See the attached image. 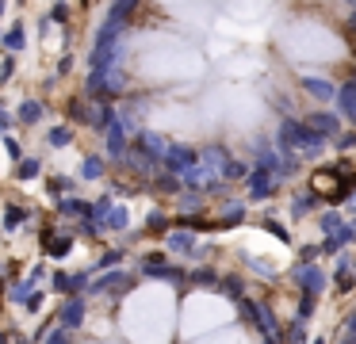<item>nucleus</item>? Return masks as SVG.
<instances>
[{
    "instance_id": "58836bf2",
    "label": "nucleus",
    "mask_w": 356,
    "mask_h": 344,
    "mask_svg": "<svg viewBox=\"0 0 356 344\" xmlns=\"http://www.w3.org/2000/svg\"><path fill=\"white\" fill-rule=\"evenodd\" d=\"M341 344H356V341H353V336H341Z\"/></svg>"
},
{
    "instance_id": "e433bc0d",
    "label": "nucleus",
    "mask_w": 356,
    "mask_h": 344,
    "mask_svg": "<svg viewBox=\"0 0 356 344\" xmlns=\"http://www.w3.org/2000/svg\"><path fill=\"white\" fill-rule=\"evenodd\" d=\"M65 15H70V12H65V8L58 4V8H54V15H50V19H54V23H65Z\"/></svg>"
},
{
    "instance_id": "37998d69",
    "label": "nucleus",
    "mask_w": 356,
    "mask_h": 344,
    "mask_svg": "<svg viewBox=\"0 0 356 344\" xmlns=\"http://www.w3.org/2000/svg\"><path fill=\"white\" fill-rule=\"evenodd\" d=\"M348 4H356V0H348Z\"/></svg>"
},
{
    "instance_id": "393cba45",
    "label": "nucleus",
    "mask_w": 356,
    "mask_h": 344,
    "mask_svg": "<svg viewBox=\"0 0 356 344\" xmlns=\"http://www.w3.org/2000/svg\"><path fill=\"white\" fill-rule=\"evenodd\" d=\"M42 344H73L70 341V329H54V333L42 336Z\"/></svg>"
},
{
    "instance_id": "4468645a",
    "label": "nucleus",
    "mask_w": 356,
    "mask_h": 344,
    "mask_svg": "<svg viewBox=\"0 0 356 344\" xmlns=\"http://www.w3.org/2000/svg\"><path fill=\"white\" fill-rule=\"evenodd\" d=\"M39 172H42V165H39V161H31V157H24V161H19V168H16L19 180H35Z\"/></svg>"
},
{
    "instance_id": "c756f323",
    "label": "nucleus",
    "mask_w": 356,
    "mask_h": 344,
    "mask_svg": "<svg viewBox=\"0 0 356 344\" xmlns=\"http://www.w3.org/2000/svg\"><path fill=\"white\" fill-rule=\"evenodd\" d=\"M12 73H16V61H12V58H4V65H0V84L8 81Z\"/></svg>"
},
{
    "instance_id": "7c9ffc66",
    "label": "nucleus",
    "mask_w": 356,
    "mask_h": 344,
    "mask_svg": "<svg viewBox=\"0 0 356 344\" xmlns=\"http://www.w3.org/2000/svg\"><path fill=\"white\" fill-rule=\"evenodd\" d=\"M119 260H123V252H108V256L100 260V268L108 272V268H115V264H119Z\"/></svg>"
},
{
    "instance_id": "473e14b6",
    "label": "nucleus",
    "mask_w": 356,
    "mask_h": 344,
    "mask_svg": "<svg viewBox=\"0 0 356 344\" xmlns=\"http://www.w3.org/2000/svg\"><path fill=\"white\" fill-rule=\"evenodd\" d=\"M333 145H337V149H353V145H356V134H345V138H337Z\"/></svg>"
},
{
    "instance_id": "f704fd0d",
    "label": "nucleus",
    "mask_w": 356,
    "mask_h": 344,
    "mask_svg": "<svg viewBox=\"0 0 356 344\" xmlns=\"http://www.w3.org/2000/svg\"><path fill=\"white\" fill-rule=\"evenodd\" d=\"M345 35H348V38H356V12L345 19Z\"/></svg>"
},
{
    "instance_id": "9d476101",
    "label": "nucleus",
    "mask_w": 356,
    "mask_h": 344,
    "mask_svg": "<svg viewBox=\"0 0 356 344\" xmlns=\"http://www.w3.org/2000/svg\"><path fill=\"white\" fill-rule=\"evenodd\" d=\"M108 153H111V157H123V153H127V130L119 126V122H111V126H108Z\"/></svg>"
},
{
    "instance_id": "c9c22d12",
    "label": "nucleus",
    "mask_w": 356,
    "mask_h": 344,
    "mask_svg": "<svg viewBox=\"0 0 356 344\" xmlns=\"http://www.w3.org/2000/svg\"><path fill=\"white\" fill-rule=\"evenodd\" d=\"M0 126H4V134H8V126H12V115L4 111V107H0Z\"/></svg>"
},
{
    "instance_id": "aec40b11",
    "label": "nucleus",
    "mask_w": 356,
    "mask_h": 344,
    "mask_svg": "<svg viewBox=\"0 0 356 344\" xmlns=\"http://www.w3.org/2000/svg\"><path fill=\"white\" fill-rule=\"evenodd\" d=\"M192 245H195L192 234H172V237H169V249H177V252H188Z\"/></svg>"
},
{
    "instance_id": "423d86ee",
    "label": "nucleus",
    "mask_w": 356,
    "mask_h": 344,
    "mask_svg": "<svg viewBox=\"0 0 356 344\" xmlns=\"http://www.w3.org/2000/svg\"><path fill=\"white\" fill-rule=\"evenodd\" d=\"M81 321H85V298L73 295L70 302H65V310H62V329H77Z\"/></svg>"
},
{
    "instance_id": "4c0bfd02",
    "label": "nucleus",
    "mask_w": 356,
    "mask_h": 344,
    "mask_svg": "<svg viewBox=\"0 0 356 344\" xmlns=\"http://www.w3.org/2000/svg\"><path fill=\"white\" fill-rule=\"evenodd\" d=\"M348 336H353V341H356V313H353V318H348Z\"/></svg>"
},
{
    "instance_id": "a19ab883",
    "label": "nucleus",
    "mask_w": 356,
    "mask_h": 344,
    "mask_svg": "<svg viewBox=\"0 0 356 344\" xmlns=\"http://www.w3.org/2000/svg\"><path fill=\"white\" fill-rule=\"evenodd\" d=\"M353 54H356V42H353Z\"/></svg>"
},
{
    "instance_id": "7ed1b4c3",
    "label": "nucleus",
    "mask_w": 356,
    "mask_h": 344,
    "mask_svg": "<svg viewBox=\"0 0 356 344\" xmlns=\"http://www.w3.org/2000/svg\"><path fill=\"white\" fill-rule=\"evenodd\" d=\"M245 180H249V199H272V191H276V176L264 172V168H253Z\"/></svg>"
},
{
    "instance_id": "4be33fe9",
    "label": "nucleus",
    "mask_w": 356,
    "mask_h": 344,
    "mask_svg": "<svg viewBox=\"0 0 356 344\" xmlns=\"http://www.w3.org/2000/svg\"><path fill=\"white\" fill-rule=\"evenodd\" d=\"M222 172L230 176V180H241V176H249V168L241 165V161H226V165H222Z\"/></svg>"
},
{
    "instance_id": "9b49d317",
    "label": "nucleus",
    "mask_w": 356,
    "mask_h": 344,
    "mask_svg": "<svg viewBox=\"0 0 356 344\" xmlns=\"http://www.w3.org/2000/svg\"><path fill=\"white\" fill-rule=\"evenodd\" d=\"M65 115H70L73 122H88V126H92V119H96V111L85 99H70V104H65Z\"/></svg>"
},
{
    "instance_id": "cd10ccee",
    "label": "nucleus",
    "mask_w": 356,
    "mask_h": 344,
    "mask_svg": "<svg viewBox=\"0 0 356 344\" xmlns=\"http://www.w3.org/2000/svg\"><path fill=\"white\" fill-rule=\"evenodd\" d=\"M322 229H325V234H337L341 218H337V214H322Z\"/></svg>"
},
{
    "instance_id": "f3484780",
    "label": "nucleus",
    "mask_w": 356,
    "mask_h": 344,
    "mask_svg": "<svg viewBox=\"0 0 356 344\" xmlns=\"http://www.w3.org/2000/svg\"><path fill=\"white\" fill-rule=\"evenodd\" d=\"M203 157H207V161H211V165H207V168H222V165H226V161H230V157H226V149H218V145H207V149H203Z\"/></svg>"
},
{
    "instance_id": "20e7f679",
    "label": "nucleus",
    "mask_w": 356,
    "mask_h": 344,
    "mask_svg": "<svg viewBox=\"0 0 356 344\" xmlns=\"http://www.w3.org/2000/svg\"><path fill=\"white\" fill-rule=\"evenodd\" d=\"M333 99H337V111L345 115L348 122H356V76H348V81L333 92Z\"/></svg>"
},
{
    "instance_id": "c85d7f7f",
    "label": "nucleus",
    "mask_w": 356,
    "mask_h": 344,
    "mask_svg": "<svg viewBox=\"0 0 356 344\" xmlns=\"http://www.w3.org/2000/svg\"><path fill=\"white\" fill-rule=\"evenodd\" d=\"M192 283H218V275L203 268V272H192Z\"/></svg>"
},
{
    "instance_id": "6ab92c4d",
    "label": "nucleus",
    "mask_w": 356,
    "mask_h": 344,
    "mask_svg": "<svg viewBox=\"0 0 356 344\" xmlns=\"http://www.w3.org/2000/svg\"><path fill=\"white\" fill-rule=\"evenodd\" d=\"M70 142H73V130L70 126H54V130H50V145L62 149V145H70Z\"/></svg>"
},
{
    "instance_id": "72a5a7b5",
    "label": "nucleus",
    "mask_w": 356,
    "mask_h": 344,
    "mask_svg": "<svg viewBox=\"0 0 356 344\" xmlns=\"http://www.w3.org/2000/svg\"><path fill=\"white\" fill-rule=\"evenodd\" d=\"M287 344H302V321L291 329V333H287Z\"/></svg>"
},
{
    "instance_id": "2f4dec72",
    "label": "nucleus",
    "mask_w": 356,
    "mask_h": 344,
    "mask_svg": "<svg viewBox=\"0 0 356 344\" xmlns=\"http://www.w3.org/2000/svg\"><path fill=\"white\" fill-rule=\"evenodd\" d=\"M4 149H8V157H19V142H16V138L4 134Z\"/></svg>"
},
{
    "instance_id": "2eb2a0df",
    "label": "nucleus",
    "mask_w": 356,
    "mask_h": 344,
    "mask_svg": "<svg viewBox=\"0 0 356 344\" xmlns=\"http://www.w3.org/2000/svg\"><path fill=\"white\" fill-rule=\"evenodd\" d=\"M218 290H222L226 298H241V279L238 275H226V279H218Z\"/></svg>"
},
{
    "instance_id": "ea45409f",
    "label": "nucleus",
    "mask_w": 356,
    "mask_h": 344,
    "mask_svg": "<svg viewBox=\"0 0 356 344\" xmlns=\"http://www.w3.org/2000/svg\"><path fill=\"white\" fill-rule=\"evenodd\" d=\"M4 341H8V336H4V333H0V344H4Z\"/></svg>"
},
{
    "instance_id": "f257e3e1",
    "label": "nucleus",
    "mask_w": 356,
    "mask_h": 344,
    "mask_svg": "<svg viewBox=\"0 0 356 344\" xmlns=\"http://www.w3.org/2000/svg\"><path fill=\"white\" fill-rule=\"evenodd\" d=\"M276 145H280V153H291L295 145H299V149H307V153H318V149H322V138H318L302 119H291V115H287V119L280 122Z\"/></svg>"
},
{
    "instance_id": "a211bd4d",
    "label": "nucleus",
    "mask_w": 356,
    "mask_h": 344,
    "mask_svg": "<svg viewBox=\"0 0 356 344\" xmlns=\"http://www.w3.org/2000/svg\"><path fill=\"white\" fill-rule=\"evenodd\" d=\"M81 176H85V180H96V176H104V157H88L85 168H81Z\"/></svg>"
},
{
    "instance_id": "1a4fd4ad",
    "label": "nucleus",
    "mask_w": 356,
    "mask_h": 344,
    "mask_svg": "<svg viewBox=\"0 0 356 344\" xmlns=\"http://www.w3.org/2000/svg\"><path fill=\"white\" fill-rule=\"evenodd\" d=\"M302 88H307L314 99H322V104H330V99H333V92H337L330 81H322V76H302Z\"/></svg>"
},
{
    "instance_id": "ddd939ff",
    "label": "nucleus",
    "mask_w": 356,
    "mask_h": 344,
    "mask_svg": "<svg viewBox=\"0 0 356 344\" xmlns=\"http://www.w3.org/2000/svg\"><path fill=\"white\" fill-rule=\"evenodd\" d=\"M4 50H24V23H12V31L4 35Z\"/></svg>"
},
{
    "instance_id": "bb28decb",
    "label": "nucleus",
    "mask_w": 356,
    "mask_h": 344,
    "mask_svg": "<svg viewBox=\"0 0 356 344\" xmlns=\"http://www.w3.org/2000/svg\"><path fill=\"white\" fill-rule=\"evenodd\" d=\"M157 188H165V191H177L180 188V180H177V176H172V172H157Z\"/></svg>"
},
{
    "instance_id": "f03ea898",
    "label": "nucleus",
    "mask_w": 356,
    "mask_h": 344,
    "mask_svg": "<svg viewBox=\"0 0 356 344\" xmlns=\"http://www.w3.org/2000/svg\"><path fill=\"white\" fill-rule=\"evenodd\" d=\"M161 161H165V172H188L192 165H200V153L192 149V145H165V153H161Z\"/></svg>"
},
{
    "instance_id": "0eeeda50",
    "label": "nucleus",
    "mask_w": 356,
    "mask_h": 344,
    "mask_svg": "<svg viewBox=\"0 0 356 344\" xmlns=\"http://www.w3.org/2000/svg\"><path fill=\"white\" fill-rule=\"evenodd\" d=\"M138 8V0H111V12L104 23H111V27H123L127 19H131V12Z\"/></svg>"
},
{
    "instance_id": "a878e982",
    "label": "nucleus",
    "mask_w": 356,
    "mask_h": 344,
    "mask_svg": "<svg viewBox=\"0 0 356 344\" xmlns=\"http://www.w3.org/2000/svg\"><path fill=\"white\" fill-rule=\"evenodd\" d=\"M337 287L341 290H353V272H348V264L337 268Z\"/></svg>"
},
{
    "instance_id": "6e6552de",
    "label": "nucleus",
    "mask_w": 356,
    "mask_h": 344,
    "mask_svg": "<svg viewBox=\"0 0 356 344\" xmlns=\"http://www.w3.org/2000/svg\"><path fill=\"white\" fill-rule=\"evenodd\" d=\"M307 126L318 130V138H322V134H337L341 122H337V115H330V111H314V115L307 119Z\"/></svg>"
},
{
    "instance_id": "b1692460",
    "label": "nucleus",
    "mask_w": 356,
    "mask_h": 344,
    "mask_svg": "<svg viewBox=\"0 0 356 344\" xmlns=\"http://www.w3.org/2000/svg\"><path fill=\"white\" fill-rule=\"evenodd\" d=\"M27 298H31V279H24V283L12 287V302H27Z\"/></svg>"
},
{
    "instance_id": "dca6fc26",
    "label": "nucleus",
    "mask_w": 356,
    "mask_h": 344,
    "mask_svg": "<svg viewBox=\"0 0 356 344\" xmlns=\"http://www.w3.org/2000/svg\"><path fill=\"white\" fill-rule=\"evenodd\" d=\"M245 218V206H238V203H230L226 206V214H222V229H230V226H238V222Z\"/></svg>"
},
{
    "instance_id": "412c9836",
    "label": "nucleus",
    "mask_w": 356,
    "mask_h": 344,
    "mask_svg": "<svg viewBox=\"0 0 356 344\" xmlns=\"http://www.w3.org/2000/svg\"><path fill=\"white\" fill-rule=\"evenodd\" d=\"M24 218H27V211H24V206H8V211H4V226H8V229H16Z\"/></svg>"
},
{
    "instance_id": "f8f14e48",
    "label": "nucleus",
    "mask_w": 356,
    "mask_h": 344,
    "mask_svg": "<svg viewBox=\"0 0 356 344\" xmlns=\"http://www.w3.org/2000/svg\"><path fill=\"white\" fill-rule=\"evenodd\" d=\"M42 115H47V107H42L39 99H27V104L19 107V122H27V126H31V122H39Z\"/></svg>"
},
{
    "instance_id": "39448f33",
    "label": "nucleus",
    "mask_w": 356,
    "mask_h": 344,
    "mask_svg": "<svg viewBox=\"0 0 356 344\" xmlns=\"http://www.w3.org/2000/svg\"><path fill=\"white\" fill-rule=\"evenodd\" d=\"M299 283H302V295L318 298V295H322V287H325V275L318 272V268L302 264V268H299Z\"/></svg>"
},
{
    "instance_id": "5701e85b",
    "label": "nucleus",
    "mask_w": 356,
    "mask_h": 344,
    "mask_svg": "<svg viewBox=\"0 0 356 344\" xmlns=\"http://www.w3.org/2000/svg\"><path fill=\"white\" fill-rule=\"evenodd\" d=\"M169 226H172L169 214H149V229H154V234H165Z\"/></svg>"
},
{
    "instance_id": "79ce46f5",
    "label": "nucleus",
    "mask_w": 356,
    "mask_h": 344,
    "mask_svg": "<svg viewBox=\"0 0 356 344\" xmlns=\"http://www.w3.org/2000/svg\"><path fill=\"white\" fill-rule=\"evenodd\" d=\"M0 8H4V0H0Z\"/></svg>"
}]
</instances>
